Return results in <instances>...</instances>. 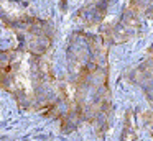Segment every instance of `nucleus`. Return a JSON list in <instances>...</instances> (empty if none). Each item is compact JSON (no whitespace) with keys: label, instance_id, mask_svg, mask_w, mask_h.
Listing matches in <instances>:
<instances>
[{"label":"nucleus","instance_id":"nucleus-1","mask_svg":"<svg viewBox=\"0 0 153 141\" xmlns=\"http://www.w3.org/2000/svg\"><path fill=\"white\" fill-rule=\"evenodd\" d=\"M15 82H17L18 89H23L25 92H31V82H30V74H28L27 59L22 62L20 69H18V72H17V77H15Z\"/></svg>","mask_w":153,"mask_h":141},{"label":"nucleus","instance_id":"nucleus-2","mask_svg":"<svg viewBox=\"0 0 153 141\" xmlns=\"http://www.w3.org/2000/svg\"><path fill=\"white\" fill-rule=\"evenodd\" d=\"M125 141H133V138H132V134H128V136H127V140Z\"/></svg>","mask_w":153,"mask_h":141}]
</instances>
